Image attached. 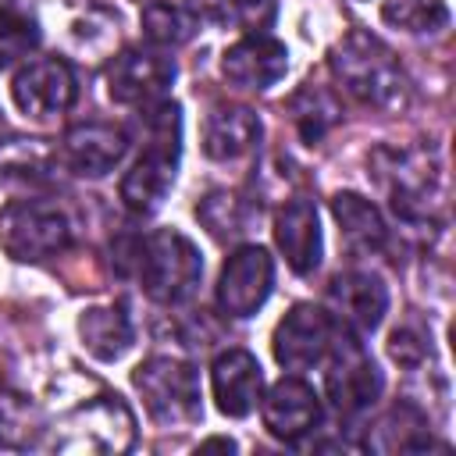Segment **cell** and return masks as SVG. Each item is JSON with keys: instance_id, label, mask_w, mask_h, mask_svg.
Wrapping results in <instances>:
<instances>
[{"instance_id": "obj_1", "label": "cell", "mask_w": 456, "mask_h": 456, "mask_svg": "<svg viewBox=\"0 0 456 456\" xmlns=\"http://www.w3.org/2000/svg\"><path fill=\"white\" fill-rule=\"evenodd\" d=\"M335 82L374 110H403L410 103V78L395 53L370 32L349 28L328 53Z\"/></svg>"}, {"instance_id": "obj_2", "label": "cell", "mask_w": 456, "mask_h": 456, "mask_svg": "<svg viewBox=\"0 0 456 456\" xmlns=\"http://www.w3.org/2000/svg\"><path fill=\"white\" fill-rule=\"evenodd\" d=\"M142 128H146V146L121 178V203L139 217L160 210L164 196L175 185L178 153H182V110H178V103H167V100L146 103L142 107Z\"/></svg>"}, {"instance_id": "obj_3", "label": "cell", "mask_w": 456, "mask_h": 456, "mask_svg": "<svg viewBox=\"0 0 456 456\" xmlns=\"http://www.w3.org/2000/svg\"><path fill=\"white\" fill-rule=\"evenodd\" d=\"M370 178L385 192L388 207L410 221L428 224L435 214V203L442 196V175L438 160L420 146H378L367 160Z\"/></svg>"}, {"instance_id": "obj_4", "label": "cell", "mask_w": 456, "mask_h": 456, "mask_svg": "<svg viewBox=\"0 0 456 456\" xmlns=\"http://www.w3.org/2000/svg\"><path fill=\"white\" fill-rule=\"evenodd\" d=\"M53 452H125L135 442V417L121 395L96 388V395L68 406L46 428Z\"/></svg>"}, {"instance_id": "obj_5", "label": "cell", "mask_w": 456, "mask_h": 456, "mask_svg": "<svg viewBox=\"0 0 456 456\" xmlns=\"http://www.w3.org/2000/svg\"><path fill=\"white\" fill-rule=\"evenodd\" d=\"M135 274L153 303L175 306L196 292L203 256L189 235L175 228H157L135 246Z\"/></svg>"}, {"instance_id": "obj_6", "label": "cell", "mask_w": 456, "mask_h": 456, "mask_svg": "<svg viewBox=\"0 0 456 456\" xmlns=\"http://www.w3.org/2000/svg\"><path fill=\"white\" fill-rule=\"evenodd\" d=\"M71 246V221L57 203L11 200L0 210V249L18 264L61 256Z\"/></svg>"}, {"instance_id": "obj_7", "label": "cell", "mask_w": 456, "mask_h": 456, "mask_svg": "<svg viewBox=\"0 0 456 456\" xmlns=\"http://www.w3.org/2000/svg\"><path fill=\"white\" fill-rule=\"evenodd\" d=\"M132 385L142 395L146 413L164 424V428H178V424H192L203 413L200 403V374L189 360L178 356H150L132 370Z\"/></svg>"}, {"instance_id": "obj_8", "label": "cell", "mask_w": 456, "mask_h": 456, "mask_svg": "<svg viewBox=\"0 0 456 456\" xmlns=\"http://www.w3.org/2000/svg\"><path fill=\"white\" fill-rule=\"evenodd\" d=\"M324 360H328L324 392H328L335 413L346 417V420L367 413L374 406V399L381 395V374H378L367 346L360 342V335L338 324L335 342H331V349H328Z\"/></svg>"}, {"instance_id": "obj_9", "label": "cell", "mask_w": 456, "mask_h": 456, "mask_svg": "<svg viewBox=\"0 0 456 456\" xmlns=\"http://www.w3.org/2000/svg\"><path fill=\"white\" fill-rule=\"evenodd\" d=\"M75 93H78V82H75V71L64 57L25 61L11 78V100L32 121H46V118L64 114L75 103Z\"/></svg>"}, {"instance_id": "obj_10", "label": "cell", "mask_w": 456, "mask_h": 456, "mask_svg": "<svg viewBox=\"0 0 456 456\" xmlns=\"http://www.w3.org/2000/svg\"><path fill=\"white\" fill-rule=\"evenodd\" d=\"M335 317L314 303H296L274 328L271 335V349H274V360L285 367V370H310V367H321L331 342H335Z\"/></svg>"}, {"instance_id": "obj_11", "label": "cell", "mask_w": 456, "mask_h": 456, "mask_svg": "<svg viewBox=\"0 0 456 456\" xmlns=\"http://www.w3.org/2000/svg\"><path fill=\"white\" fill-rule=\"evenodd\" d=\"M175 82V61L160 50H139L128 46L110 57L107 64V93L114 103L125 107H146L164 100V93Z\"/></svg>"}, {"instance_id": "obj_12", "label": "cell", "mask_w": 456, "mask_h": 456, "mask_svg": "<svg viewBox=\"0 0 456 456\" xmlns=\"http://www.w3.org/2000/svg\"><path fill=\"white\" fill-rule=\"evenodd\" d=\"M274 289V260L264 246H239L217 278V306L228 317H253Z\"/></svg>"}, {"instance_id": "obj_13", "label": "cell", "mask_w": 456, "mask_h": 456, "mask_svg": "<svg viewBox=\"0 0 456 456\" xmlns=\"http://www.w3.org/2000/svg\"><path fill=\"white\" fill-rule=\"evenodd\" d=\"M285 71H289V50L281 39L267 32H249L235 39L221 57V75L232 86L249 89V93L271 89Z\"/></svg>"}, {"instance_id": "obj_14", "label": "cell", "mask_w": 456, "mask_h": 456, "mask_svg": "<svg viewBox=\"0 0 456 456\" xmlns=\"http://www.w3.org/2000/svg\"><path fill=\"white\" fill-rule=\"evenodd\" d=\"M260 399H264V406H260L264 428L278 442L296 445L321 424V395L303 378H281Z\"/></svg>"}, {"instance_id": "obj_15", "label": "cell", "mask_w": 456, "mask_h": 456, "mask_svg": "<svg viewBox=\"0 0 456 456\" xmlns=\"http://www.w3.org/2000/svg\"><path fill=\"white\" fill-rule=\"evenodd\" d=\"M128 153V132L110 121H82L71 125L61 139V160L75 175L100 178L114 171Z\"/></svg>"}, {"instance_id": "obj_16", "label": "cell", "mask_w": 456, "mask_h": 456, "mask_svg": "<svg viewBox=\"0 0 456 456\" xmlns=\"http://www.w3.org/2000/svg\"><path fill=\"white\" fill-rule=\"evenodd\" d=\"M328 303L335 310V321L360 338L370 335L385 314H388V289L370 271H342L328 285Z\"/></svg>"}, {"instance_id": "obj_17", "label": "cell", "mask_w": 456, "mask_h": 456, "mask_svg": "<svg viewBox=\"0 0 456 456\" xmlns=\"http://www.w3.org/2000/svg\"><path fill=\"white\" fill-rule=\"evenodd\" d=\"M210 392L224 417H249L264 392V370L249 349H224L210 363Z\"/></svg>"}, {"instance_id": "obj_18", "label": "cell", "mask_w": 456, "mask_h": 456, "mask_svg": "<svg viewBox=\"0 0 456 456\" xmlns=\"http://www.w3.org/2000/svg\"><path fill=\"white\" fill-rule=\"evenodd\" d=\"M274 242L296 274H303V278L314 274L321 267V253H324L317 207L310 200H289L274 214Z\"/></svg>"}, {"instance_id": "obj_19", "label": "cell", "mask_w": 456, "mask_h": 456, "mask_svg": "<svg viewBox=\"0 0 456 456\" xmlns=\"http://www.w3.org/2000/svg\"><path fill=\"white\" fill-rule=\"evenodd\" d=\"M260 118L239 103H214L203 118V153L210 160H239L260 142Z\"/></svg>"}, {"instance_id": "obj_20", "label": "cell", "mask_w": 456, "mask_h": 456, "mask_svg": "<svg viewBox=\"0 0 456 456\" xmlns=\"http://www.w3.org/2000/svg\"><path fill=\"white\" fill-rule=\"evenodd\" d=\"M331 217L338 224V235L346 242V249L360 253V256H374L388 246V224L381 217V210L360 196V192H335L331 196Z\"/></svg>"}, {"instance_id": "obj_21", "label": "cell", "mask_w": 456, "mask_h": 456, "mask_svg": "<svg viewBox=\"0 0 456 456\" xmlns=\"http://www.w3.org/2000/svg\"><path fill=\"white\" fill-rule=\"evenodd\" d=\"M370 452H381V456H395V452H424L431 449V431H428V420L420 410H413L410 403H395L388 413H381L374 420V428L367 431V442H363Z\"/></svg>"}, {"instance_id": "obj_22", "label": "cell", "mask_w": 456, "mask_h": 456, "mask_svg": "<svg viewBox=\"0 0 456 456\" xmlns=\"http://www.w3.org/2000/svg\"><path fill=\"white\" fill-rule=\"evenodd\" d=\"M196 217L200 224L217 239V242H235L242 239L256 217H260V207L253 196L246 192H235V189H210L200 203H196Z\"/></svg>"}, {"instance_id": "obj_23", "label": "cell", "mask_w": 456, "mask_h": 456, "mask_svg": "<svg viewBox=\"0 0 456 456\" xmlns=\"http://www.w3.org/2000/svg\"><path fill=\"white\" fill-rule=\"evenodd\" d=\"M78 338H82V346H86L96 360L114 363V360H121V356L132 349L135 331H132V321H128L125 306L107 303V306H89V310H82V317H78Z\"/></svg>"}, {"instance_id": "obj_24", "label": "cell", "mask_w": 456, "mask_h": 456, "mask_svg": "<svg viewBox=\"0 0 456 456\" xmlns=\"http://www.w3.org/2000/svg\"><path fill=\"white\" fill-rule=\"evenodd\" d=\"M139 25L150 46L175 50V46H185L200 32V14L175 0H150L139 14Z\"/></svg>"}, {"instance_id": "obj_25", "label": "cell", "mask_w": 456, "mask_h": 456, "mask_svg": "<svg viewBox=\"0 0 456 456\" xmlns=\"http://www.w3.org/2000/svg\"><path fill=\"white\" fill-rule=\"evenodd\" d=\"M289 110H292V125H296L299 139L310 142V146L321 142V139L342 121V103H338V96H335L328 86H314V82H306L303 89L292 93Z\"/></svg>"}, {"instance_id": "obj_26", "label": "cell", "mask_w": 456, "mask_h": 456, "mask_svg": "<svg viewBox=\"0 0 456 456\" xmlns=\"http://www.w3.org/2000/svg\"><path fill=\"white\" fill-rule=\"evenodd\" d=\"M381 18L392 28H403L410 36H428L449 25V7L445 0H385Z\"/></svg>"}, {"instance_id": "obj_27", "label": "cell", "mask_w": 456, "mask_h": 456, "mask_svg": "<svg viewBox=\"0 0 456 456\" xmlns=\"http://www.w3.org/2000/svg\"><path fill=\"white\" fill-rule=\"evenodd\" d=\"M36 431H43L36 406L25 395L0 385V445L25 449V445L36 442Z\"/></svg>"}, {"instance_id": "obj_28", "label": "cell", "mask_w": 456, "mask_h": 456, "mask_svg": "<svg viewBox=\"0 0 456 456\" xmlns=\"http://www.w3.org/2000/svg\"><path fill=\"white\" fill-rule=\"evenodd\" d=\"M36 46H39L36 18H28V14L14 11V7H0V71H7L18 61H25Z\"/></svg>"}, {"instance_id": "obj_29", "label": "cell", "mask_w": 456, "mask_h": 456, "mask_svg": "<svg viewBox=\"0 0 456 456\" xmlns=\"http://www.w3.org/2000/svg\"><path fill=\"white\" fill-rule=\"evenodd\" d=\"M388 353H392V360H395V363L413 367V363H420V356H424V342H420L413 331L395 328V331H392V338H388Z\"/></svg>"}, {"instance_id": "obj_30", "label": "cell", "mask_w": 456, "mask_h": 456, "mask_svg": "<svg viewBox=\"0 0 456 456\" xmlns=\"http://www.w3.org/2000/svg\"><path fill=\"white\" fill-rule=\"evenodd\" d=\"M200 449H228V452H232V449H235V442H232V438H207Z\"/></svg>"}, {"instance_id": "obj_31", "label": "cell", "mask_w": 456, "mask_h": 456, "mask_svg": "<svg viewBox=\"0 0 456 456\" xmlns=\"http://www.w3.org/2000/svg\"><path fill=\"white\" fill-rule=\"evenodd\" d=\"M0 7H11V0H0Z\"/></svg>"}]
</instances>
